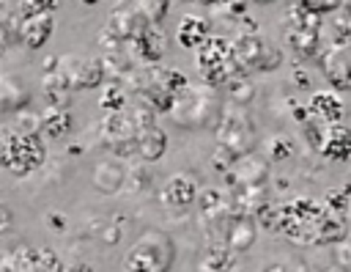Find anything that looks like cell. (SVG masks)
<instances>
[{"instance_id":"cell-9","label":"cell","mask_w":351,"mask_h":272,"mask_svg":"<svg viewBox=\"0 0 351 272\" xmlns=\"http://www.w3.org/2000/svg\"><path fill=\"white\" fill-rule=\"evenodd\" d=\"M165 49H167V36H165V30L159 25H148L137 38H132L129 44H123V52L140 69L159 66V60L165 58Z\"/></svg>"},{"instance_id":"cell-16","label":"cell","mask_w":351,"mask_h":272,"mask_svg":"<svg viewBox=\"0 0 351 272\" xmlns=\"http://www.w3.org/2000/svg\"><path fill=\"white\" fill-rule=\"evenodd\" d=\"M252 242H255L252 217H247V214H230L228 223H225V245H228V250L230 253H239V250H247Z\"/></svg>"},{"instance_id":"cell-30","label":"cell","mask_w":351,"mask_h":272,"mask_svg":"<svg viewBox=\"0 0 351 272\" xmlns=\"http://www.w3.org/2000/svg\"><path fill=\"white\" fill-rule=\"evenodd\" d=\"M5 137H8V132L0 126V154H3V148H5Z\"/></svg>"},{"instance_id":"cell-11","label":"cell","mask_w":351,"mask_h":272,"mask_svg":"<svg viewBox=\"0 0 351 272\" xmlns=\"http://www.w3.org/2000/svg\"><path fill=\"white\" fill-rule=\"evenodd\" d=\"M55 30V16L52 14H22L19 19V44L27 47V49H41L49 36Z\"/></svg>"},{"instance_id":"cell-12","label":"cell","mask_w":351,"mask_h":272,"mask_svg":"<svg viewBox=\"0 0 351 272\" xmlns=\"http://www.w3.org/2000/svg\"><path fill=\"white\" fill-rule=\"evenodd\" d=\"M228 55H230V41L225 36H208L197 49H195V63H197V71H211V69H219L228 63Z\"/></svg>"},{"instance_id":"cell-15","label":"cell","mask_w":351,"mask_h":272,"mask_svg":"<svg viewBox=\"0 0 351 272\" xmlns=\"http://www.w3.org/2000/svg\"><path fill=\"white\" fill-rule=\"evenodd\" d=\"M307 115L310 118H318L324 126H335L343 118V102L332 91H318L307 102Z\"/></svg>"},{"instance_id":"cell-2","label":"cell","mask_w":351,"mask_h":272,"mask_svg":"<svg viewBox=\"0 0 351 272\" xmlns=\"http://www.w3.org/2000/svg\"><path fill=\"white\" fill-rule=\"evenodd\" d=\"M236 77H250L252 71H271L280 66L282 52L277 47H271L269 41H263L255 30L250 33H239L230 41V55H228Z\"/></svg>"},{"instance_id":"cell-4","label":"cell","mask_w":351,"mask_h":272,"mask_svg":"<svg viewBox=\"0 0 351 272\" xmlns=\"http://www.w3.org/2000/svg\"><path fill=\"white\" fill-rule=\"evenodd\" d=\"M173 118H178L184 126H203L211 118L219 115V104L214 99V88L206 85H189L186 91H181L176 96V104L170 110Z\"/></svg>"},{"instance_id":"cell-8","label":"cell","mask_w":351,"mask_h":272,"mask_svg":"<svg viewBox=\"0 0 351 272\" xmlns=\"http://www.w3.org/2000/svg\"><path fill=\"white\" fill-rule=\"evenodd\" d=\"M252 140V126L247 121V115H241L239 110H225L219 113V126H217V154H225L228 162H236L247 146Z\"/></svg>"},{"instance_id":"cell-24","label":"cell","mask_w":351,"mask_h":272,"mask_svg":"<svg viewBox=\"0 0 351 272\" xmlns=\"http://www.w3.org/2000/svg\"><path fill=\"white\" fill-rule=\"evenodd\" d=\"M134 8L140 11V16L148 25H162L165 14L170 11V3L167 0H140V3H134Z\"/></svg>"},{"instance_id":"cell-19","label":"cell","mask_w":351,"mask_h":272,"mask_svg":"<svg viewBox=\"0 0 351 272\" xmlns=\"http://www.w3.org/2000/svg\"><path fill=\"white\" fill-rule=\"evenodd\" d=\"M321 154L329 157V159H340V162H346V159L351 157V129L343 126V124L326 126Z\"/></svg>"},{"instance_id":"cell-14","label":"cell","mask_w":351,"mask_h":272,"mask_svg":"<svg viewBox=\"0 0 351 272\" xmlns=\"http://www.w3.org/2000/svg\"><path fill=\"white\" fill-rule=\"evenodd\" d=\"M195 203H197L200 220L206 225H211V223H228V217H230V201H228V195L219 192V190H214V187L200 190V195H197Z\"/></svg>"},{"instance_id":"cell-3","label":"cell","mask_w":351,"mask_h":272,"mask_svg":"<svg viewBox=\"0 0 351 272\" xmlns=\"http://www.w3.org/2000/svg\"><path fill=\"white\" fill-rule=\"evenodd\" d=\"M44 162H47V143L38 132H8L5 148L0 154V165L11 176L25 179L36 173Z\"/></svg>"},{"instance_id":"cell-26","label":"cell","mask_w":351,"mask_h":272,"mask_svg":"<svg viewBox=\"0 0 351 272\" xmlns=\"http://www.w3.org/2000/svg\"><path fill=\"white\" fill-rule=\"evenodd\" d=\"M299 11H307L310 16H321V14H329V11H337L340 3H313V0H302L296 3Z\"/></svg>"},{"instance_id":"cell-5","label":"cell","mask_w":351,"mask_h":272,"mask_svg":"<svg viewBox=\"0 0 351 272\" xmlns=\"http://www.w3.org/2000/svg\"><path fill=\"white\" fill-rule=\"evenodd\" d=\"M52 69L66 80L71 91H90L104 85L107 71L101 58H82V55H66V58H52Z\"/></svg>"},{"instance_id":"cell-18","label":"cell","mask_w":351,"mask_h":272,"mask_svg":"<svg viewBox=\"0 0 351 272\" xmlns=\"http://www.w3.org/2000/svg\"><path fill=\"white\" fill-rule=\"evenodd\" d=\"M165 151H167V135L159 124L137 132V157L143 162H156V159H162Z\"/></svg>"},{"instance_id":"cell-17","label":"cell","mask_w":351,"mask_h":272,"mask_svg":"<svg viewBox=\"0 0 351 272\" xmlns=\"http://www.w3.org/2000/svg\"><path fill=\"white\" fill-rule=\"evenodd\" d=\"M71 113L63 110V107H47L41 115H38V135L44 140H63L69 132H71Z\"/></svg>"},{"instance_id":"cell-10","label":"cell","mask_w":351,"mask_h":272,"mask_svg":"<svg viewBox=\"0 0 351 272\" xmlns=\"http://www.w3.org/2000/svg\"><path fill=\"white\" fill-rule=\"evenodd\" d=\"M197 179L192 173H176L170 176L159 190V203L165 209H189L197 201Z\"/></svg>"},{"instance_id":"cell-28","label":"cell","mask_w":351,"mask_h":272,"mask_svg":"<svg viewBox=\"0 0 351 272\" xmlns=\"http://www.w3.org/2000/svg\"><path fill=\"white\" fill-rule=\"evenodd\" d=\"M14 225V214H11V206L8 203H0V236L8 234Z\"/></svg>"},{"instance_id":"cell-22","label":"cell","mask_w":351,"mask_h":272,"mask_svg":"<svg viewBox=\"0 0 351 272\" xmlns=\"http://www.w3.org/2000/svg\"><path fill=\"white\" fill-rule=\"evenodd\" d=\"M233 267V253L225 242H211L206 256L200 258V272H228Z\"/></svg>"},{"instance_id":"cell-20","label":"cell","mask_w":351,"mask_h":272,"mask_svg":"<svg viewBox=\"0 0 351 272\" xmlns=\"http://www.w3.org/2000/svg\"><path fill=\"white\" fill-rule=\"evenodd\" d=\"M41 88H44V96L49 99V107H63V110H69V104H71V88L66 85V80L52 69V63L47 66V71H44V82H41Z\"/></svg>"},{"instance_id":"cell-29","label":"cell","mask_w":351,"mask_h":272,"mask_svg":"<svg viewBox=\"0 0 351 272\" xmlns=\"http://www.w3.org/2000/svg\"><path fill=\"white\" fill-rule=\"evenodd\" d=\"M63 272H93V267H90V264L77 261V264H71V267H69V269H63Z\"/></svg>"},{"instance_id":"cell-23","label":"cell","mask_w":351,"mask_h":272,"mask_svg":"<svg viewBox=\"0 0 351 272\" xmlns=\"http://www.w3.org/2000/svg\"><path fill=\"white\" fill-rule=\"evenodd\" d=\"M19 19H22L19 11H3L0 14V60L11 52L14 44H19V36H16Z\"/></svg>"},{"instance_id":"cell-6","label":"cell","mask_w":351,"mask_h":272,"mask_svg":"<svg viewBox=\"0 0 351 272\" xmlns=\"http://www.w3.org/2000/svg\"><path fill=\"white\" fill-rule=\"evenodd\" d=\"M63 258L52 247L16 245L0 258V272H63Z\"/></svg>"},{"instance_id":"cell-7","label":"cell","mask_w":351,"mask_h":272,"mask_svg":"<svg viewBox=\"0 0 351 272\" xmlns=\"http://www.w3.org/2000/svg\"><path fill=\"white\" fill-rule=\"evenodd\" d=\"M99 137L115 157L137 154V126H134V118L129 110L107 113L99 124Z\"/></svg>"},{"instance_id":"cell-31","label":"cell","mask_w":351,"mask_h":272,"mask_svg":"<svg viewBox=\"0 0 351 272\" xmlns=\"http://www.w3.org/2000/svg\"><path fill=\"white\" fill-rule=\"evenodd\" d=\"M266 272H285V269H282V267H280V264H274V267H269V269H266Z\"/></svg>"},{"instance_id":"cell-25","label":"cell","mask_w":351,"mask_h":272,"mask_svg":"<svg viewBox=\"0 0 351 272\" xmlns=\"http://www.w3.org/2000/svg\"><path fill=\"white\" fill-rule=\"evenodd\" d=\"M58 8V3L55 0H25V3H19V14H52Z\"/></svg>"},{"instance_id":"cell-27","label":"cell","mask_w":351,"mask_h":272,"mask_svg":"<svg viewBox=\"0 0 351 272\" xmlns=\"http://www.w3.org/2000/svg\"><path fill=\"white\" fill-rule=\"evenodd\" d=\"M269 151H271L274 159H285V157L291 154V140H288V137H274Z\"/></svg>"},{"instance_id":"cell-1","label":"cell","mask_w":351,"mask_h":272,"mask_svg":"<svg viewBox=\"0 0 351 272\" xmlns=\"http://www.w3.org/2000/svg\"><path fill=\"white\" fill-rule=\"evenodd\" d=\"M176 245L165 231H145L123 256V272H170Z\"/></svg>"},{"instance_id":"cell-32","label":"cell","mask_w":351,"mask_h":272,"mask_svg":"<svg viewBox=\"0 0 351 272\" xmlns=\"http://www.w3.org/2000/svg\"><path fill=\"white\" fill-rule=\"evenodd\" d=\"M3 11H5V5H3V3H0V14H3Z\"/></svg>"},{"instance_id":"cell-21","label":"cell","mask_w":351,"mask_h":272,"mask_svg":"<svg viewBox=\"0 0 351 272\" xmlns=\"http://www.w3.org/2000/svg\"><path fill=\"white\" fill-rule=\"evenodd\" d=\"M99 107L101 113H121V110H129V91L123 82L118 80H110L101 85V96H99Z\"/></svg>"},{"instance_id":"cell-13","label":"cell","mask_w":351,"mask_h":272,"mask_svg":"<svg viewBox=\"0 0 351 272\" xmlns=\"http://www.w3.org/2000/svg\"><path fill=\"white\" fill-rule=\"evenodd\" d=\"M208 36H211V25L203 14H184L176 27V41L184 49H197Z\"/></svg>"}]
</instances>
